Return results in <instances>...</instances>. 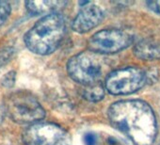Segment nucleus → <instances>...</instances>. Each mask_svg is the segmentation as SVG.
<instances>
[{
    "label": "nucleus",
    "mask_w": 160,
    "mask_h": 145,
    "mask_svg": "<svg viewBox=\"0 0 160 145\" xmlns=\"http://www.w3.org/2000/svg\"><path fill=\"white\" fill-rule=\"evenodd\" d=\"M108 119L117 130L136 145H151L155 138L156 120L151 107L140 100L114 103L108 109Z\"/></svg>",
    "instance_id": "1"
},
{
    "label": "nucleus",
    "mask_w": 160,
    "mask_h": 145,
    "mask_svg": "<svg viewBox=\"0 0 160 145\" xmlns=\"http://www.w3.org/2000/svg\"><path fill=\"white\" fill-rule=\"evenodd\" d=\"M66 32L63 16L58 12L40 19L25 35V43L33 53L49 55L60 45Z\"/></svg>",
    "instance_id": "2"
},
{
    "label": "nucleus",
    "mask_w": 160,
    "mask_h": 145,
    "mask_svg": "<svg viewBox=\"0 0 160 145\" xmlns=\"http://www.w3.org/2000/svg\"><path fill=\"white\" fill-rule=\"evenodd\" d=\"M7 115L20 124H34L42 120L45 111L35 96L28 91H17L6 97Z\"/></svg>",
    "instance_id": "3"
},
{
    "label": "nucleus",
    "mask_w": 160,
    "mask_h": 145,
    "mask_svg": "<svg viewBox=\"0 0 160 145\" xmlns=\"http://www.w3.org/2000/svg\"><path fill=\"white\" fill-rule=\"evenodd\" d=\"M68 74L75 82L86 86L94 85L99 80L102 69L99 59L92 53H79L67 63Z\"/></svg>",
    "instance_id": "4"
},
{
    "label": "nucleus",
    "mask_w": 160,
    "mask_h": 145,
    "mask_svg": "<svg viewBox=\"0 0 160 145\" xmlns=\"http://www.w3.org/2000/svg\"><path fill=\"white\" fill-rule=\"evenodd\" d=\"M23 140L26 145H72L69 134L51 122L31 124L25 130Z\"/></svg>",
    "instance_id": "5"
},
{
    "label": "nucleus",
    "mask_w": 160,
    "mask_h": 145,
    "mask_svg": "<svg viewBox=\"0 0 160 145\" xmlns=\"http://www.w3.org/2000/svg\"><path fill=\"white\" fill-rule=\"evenodd\" d=\"M146 82L144 72L135 67H126L112 72L106 80V88L114 95L133 93Z\"/></svg>",
    "instance_id": "6"
},
{
    "label": "nucleus",
    "mask_w": 160,
    "mask_h": 145,
    "mask_svg": "<svg viewBox=\"0 0 160 145\" xmlns=\"http://www.w3.org/2000/svg\"><path fill=\"white\" fill-rule=\"evenodd\" d=\"M133 42L132 36L120 29H104L96 32L89 40V47L92 52L114 54L123 50Z\"/></svg>",
    "instance_id": "7"
},
{
    "label": "nucleus",
    "mask_w": 160,
    "mask_h": 145,
    "mask_svg": "<svg viewBox=\"0 0 160 145\" xmlns=\"http://www.w3.org/2000/svg\"><path fill=\"white\" fill-rule=\"evenodd\" d=\"M104 18V12L96 5L89 3L82 7L74 18L72 28L75 32L85 33L97 27Z\"/></svg>",
    "instance_id": "8"
},
{
    "label": "nucleus",
    "mask_w": 160,
    "mask_h": 145,
    "mask_svg": "<svg viewBox=\"0 0 160 145\" xmlns=\"http://www.w3.org/2000/svg\"><path fill=\"white\" fill-rule=\"evenodd\" d=\"M65 4L66 2L63 1H28L26 2V7L29 13L38 15L44 13H54Z\"/></svg>",
    "instance_id": "9"
},
{
    "label": "nucleus",
    "mask_w": 160,
    "mask_h": 145,
    "mask_svg": "<svg viewBox=\"0 0 160 145\" xmlns=\"http://www.w3.org/2000/svg\"><path fill=\"white\" fill-rule=\"evenodd\" d=\"M135 53L138 57L145 59H153L160 58V43L152 41H142L135 47Z\"/></svg>",
    "instance_id": "10"
},
{
    "label": "nucleus",
    "mask_w": 160,
    "mask_h": 145,
    "mask_svg": "<svg viewBox=\"0 0 160 145\" xmlns=\"http://www.w3.org/2000/svg\"><path fill=\"white\" fill-rule=\"evenodd\" d=\"M104 89L100 85H91L88 86L84 92V97L92 102H96L101 100L104 97Z\"/></svg>",
    "instance_id": "11"
},
{
    "label": "nucleus",
    "mask_w": 160,
    "mask_h": 145,
    "mask_svg": "<svg viewBox=\"0 0 160 145\" xmlns=\"http://www.w3.org/2000/svg\"><path fill=\"white\" fill-rule=\"evenodd\" d=\"M11 13V5L6 1H0V26H2Z\"/></svg>",
    "instance_id": "12"
},
{
    "label": "nucleus",
    "mask_w": 160,
    "mask_h": 145,
    "mask_svg": "<svg viewBox=\"0 0 160 145\" xmlns=\"http://www.w3.org/2000/svg\"><path fill=\"white\" fill-rule=\"evenodd\" d=\"M3 84L6 86V87H11L13 85L14 83V80H15V75H14V72H10L9 74H7L4 78H3Z\"/></svg>",
    "instance_id": "13"
},
{
    "label": "nucleus",
    "mask_w": 160,
    "mask_h": 145,
    "mask_svg": "<svg viewBox=\"0 0 160 145\" xmlns=\"http://www.w3.org/2000/svg\"><path fill=\"white\" fill-rule=\"evenodd\" d=\"M84 143L85 145H96L97 144V138L94 134L88 133L84 137Z\"/></svg>",
    "instance_id": "14"
},
{
    "label": "nucleus",
    "mask_w": 160,
    "mask_h": 145,
    "mask_svg": "<svg viewBox=\"0 0 160 145\" xmlns=\"http://www.w3.org/2000/svg\"><path fill=\"white\" fill-rule=\"evenodd\" d=\"M147 5L152 11H153L157 14H160V1H150L147 2Z\"/></svg>",
    "instance_id": "15"
},
{
    "label": "nucleus",
    "mask_w": 160,
    "mask_h": 145,
    "mask_svg": "<svg viewBox=\"0 0 160 145\" xmlns=\"http://www.w3.org/2000/svg\"><path fill=\"white\" fill-rule=\"evenodd\" d=\"M1 121H2V111L0 109V122H1Z\"/></svg>",
    "instance_id": "16"
}]
</instances>
